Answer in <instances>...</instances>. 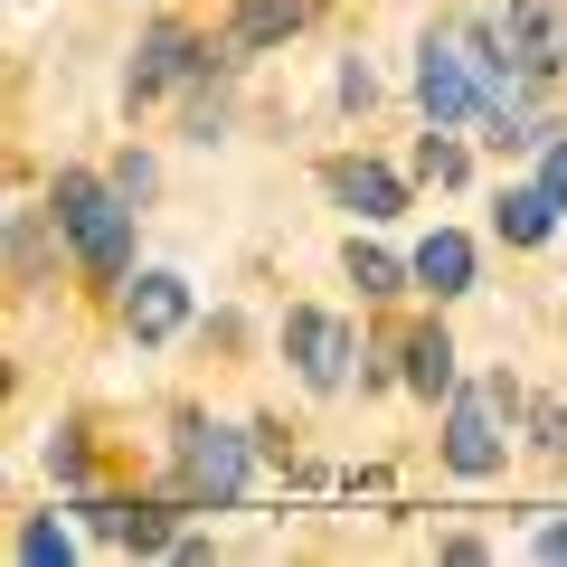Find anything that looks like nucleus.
<instances>
[{"label": "nucleus", "instance_id": "f257e3e1", "mask_svg": "<svg viewBox=\"0 0 567 567\" xmlns=\"http://www.w3.org/2000/svg\"><path fill=\"white\" fill-rule=\"evenodd\" d=\"M58 227H66V246L85 256V275H104V284H123L133 275V199H123L114 181H95V171H58Z\"/></svg>", "mask_w": 567, "mask_h": 567}, {"label": "nucleus", "instance_id": "f03ea898", "mask_svg": "<svg viewBox=\"0 0 567 567\" xmlns=\"http://www.w3.org/2000/svg\"><path fill=\"white\" fill-rule=\"evenodd\" d=\"M492 85H502V58H483V39H425L416 95H425V123H435V133H454L464 114H483Z\"/></svg>", "mask_w": 567, "mask_h": 567}, {"label": "nucleus", "instance_id": "7ed1b4c3", "mask_svg": "<svg viewBox=\"0 0 567 567\" xmlns=\"http://www.w3.org/2000/svg\"><path fill=\"white\" fill-rule=\"evenodd\" d=\"M502 406H511V388H454V416H445V464L464 473V483L502 473Z\"/></svg>", "mask_w": 567, "mask_h": 567}, {"label": "nucleus", "instance_id": "20e7f679", "mask_svg": "<svg viewBox=\"0 0 567 567\" xmlns=\"http://www.w3.org/2000/svg\"><path fill=\"white\" fill-rule=\"evenodd\" d=\"M181 483L199 492L208 511H227L246 492V435L237 425H181Z\"/></svg>", "mask_w": 567, "mask_h": 567}, {"label": "nucleus", "instance_id": "39448f33", "mask_svg": "<svg viewBox=\"0 0 567 567\" xmlns=\"http://www.w3.org/2000/svg\"><path fill=\"white\" fill-rule=\"evenodd\" d=\"M492 48H511V76L520 85H539V76H558L567 66V10H548V0H520V10H511L502 29H492Z\"/></svg>", "mask_w": 567, "mask_h": 567}, {"label": "nucleus", "instance_id": "423d86ee", "mask_svg": "<svg viewBox=\"0 0 567 567\" xmlns=\"http://www.w3.org/2000/svg\"><path fill=\"white\" fill-rule=\"evenodd\" d=\"M284 360L303 369L312 388H341L350 379V322H331V312H284Z\"/></svg>", "mask_w": 567, "mask_h": 567}, {"label": "nucleus", "instance_id": "0eeeda50", "mask_svg": "<svg viewBox=\"0 0 567 567\" xmlns=\"http://www.w3.org/2000/svg\"><path fill=\"white\" fill-rule=\"evenodd\" d=\"M123 322H133V341H171L189 322V284L181 275H133L123 284Z\"/></svg>", "mask_w": 567, "mask_h": 567}, {"label": "nucleus", "instance_id": "6e6552de", "mask_svg": "<svg viewBox=\"0 0 567 567\" xmlns=\"http://www.w3.org/2000/svg\"><path fill=\"white\" fill-rule=\"evenodd\" d=\"M303 20H312V0H237V20H227V48H237V58H256V48H284Z\"/></svg>", "mask_w": 567, "mask_h": 567}, {"label": "nucleus", "instance_id": "1a4fd4ad", "mask_svg": "<svg viewBox=\"0 0 567 567\" xmlns=\"http://www.w3.org/2000/svg\"><path fill=\"white\" fill-rule=\"evenodd\" d=\"M189 66H208L199 39H189V29H152V39H142V58H133V104H142V95H162V85H181Z\"/></svg>", "mask_w": 567, "mask_h": 567}, {"label": "nucleus", "instance_id": "9d476101", "mask_svg": "<svg viewBox=\"0 0 567 567\" xmlns=\"http://www.w3.org/2000/svg\"><path fill=\"white\" fill-rule=\"evenodd\" d=\"M331 199H341V208H360V218H398V208H406V189L388 181L379 162H331Z\"/></svg>", "mask_w": 567, "mask_h": 567}, {"label": "nucleus", "instance_id": "9b49d317", "mask_svg": "<svg viewBox=\"0 0 567 567\" xmlns=\"http://www.w3.org/2000/svg\"><path fill=\"white\" fill-rule=\"evenodd\" d=\"M416 284H425V293H464V284H473V246L454 237V227H435V237L416 246Z\"/></svg>", "mask_w": 567, "mask_h": 567}, {"label": "nucleus", "instance_id": "f8f14e48", "mask_svg": "<svg viewBox=\"0 0 567 567\" xmlns=\"http://www.w3.org/2000/svg\"><path fill=\"white\" fill-rule=\"evenodd\" d=\"M492 227H502L511 246H539L548 227H558V199H548V189H502V208H492Z\"/></svg>", "mask_w": 567, "mask_h": 567}, {"label": "nucleus", "instance_id": "ddd939ff", "mask_svg": "<svg viewBox=\"0 0 567 567\" xmlns=\"http://www.w3.org/2000/svg\"><path fill=\"white\" fill-rule=\"evenodd\" d=\"M95 529L123 548H171V520L162 511H142V502H95Z\"/></svg>", "mask_w": 567, "mask_h": 567}, {"label": "nucleus", "instance_id": "4468645a", "mask_svg": "<svg viewBox=\"0 0 567 567\" xmlns=\"http://www.w3.org/2000/svg\"><path fill=\"white\" fill-rule=\"evenodd\" d=\"M406 388H416V398H445L454 388V341L445 331H416V341H406Z\"/></svg>", "mask_w": 567, "mask_h": 567}, {"label": "nucleus", "instance_id": "2eb2a0df", "mask_svg": "<svg viewBox=\"0 0 567 567\" xmlns=\"http://www.w3.org/2000/svg\"><path fill=\"white\" fill-rule=\"evenodd\" d=\"M350 284H360V293H406L416 265H398L388 246H350Z\"/></svg>", "mask_w": 567, "mask_h": 567}, {"label": "nucleus", "instance_id": "dca6fc26", "mask_svg": "<svg viewBox=\"0 0 567 567\" xmlns=\"http://www.w3.org/2000/svg\"><path fill=\"white\" fill-rule=\"evenodd\" d=\"M20 558H29V567H66V558H76V539H66L58 520H29V529H20Z\"/></svg>", "mask_w": 567, "mask_h": 567}, {"label": "nucleus", "instance_id": "f3484780", "mask_svg": "<svg viewBox=\"0 0 567 567\" xmlns=\"http://www.w3.org/2000/svg\"><path fill=\"white\" fill-rule=\"evenodd\" d=\"M416 171H425V181H464V152H454L445 133H425V162Z\"/></svg>", "mask_w": 567, "mask_h": 567}, {"label": "nucleus", "instance_id": "a211bd4d", "mask_svg": "<svg viewBox=\"0 0 567 567\" xmlns=\"http://www.w3.org/2000/svg\"><path fill=\"white\" fill-rule=\"evenodd\" d=\"M48 473H58V483H76V473H85V445H76V435H58V445H48Z\"/></svg>", "mask_w": 567, "mask_h": 567}, {"label": "nucleus", "instance_id": "6ab92c4d", "mask_svg": "<svg viewBox=\"0 0 567 567\" xmlns=\"http://www.w3.org/2000/svg\"><path fill=\"white\" fill-rule=\"evenodd\" d=\"M539 189L558 199V218H567V142H548V171H539Z\"/></svg>", "mask_w": 567, "mask_h": 567}, {"label": "nucleus", "instance_id": "aec40b11", "mask_svg": "<svg viewBox=\"0 0 567 567\" xmlns=\"http://www.w3.org/2000/svg\"><path fill=\"white\" fill-rule=\"evenodd\" d=\"M114 189L123 199H152V162H114Z\"/></svg>", "mask_w": 567, "mask_h": 567}, {"label": "nucleus", "instance_id": "412c9836", "mask_svg": "<svg viewBox=\"0 0 567 567\" xmlns=\"http://www.w3.org/2000/svg\"><path fill=\"white\" fill-rule=\"evenodd\" d=\"M539 445H548V454L567 464V406H539Z\"/></svg>", "mask_w": 567, "mask_h": 567}, {"label": "nucleus", "instance_id": "4be33fe9", "mask_svg": "<svg viewBox=\"0 0 567 567\" xmlns=\"http://www.w3.org/2000/svg\"><path fill=\"white\" fill-rule=\"evenodd\" d=\"M529 548H539V558H567V520H548V529H539Z\"/></svg>", "mask_w": 567, "mask_h": 567}]
</instances>
